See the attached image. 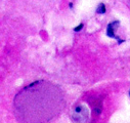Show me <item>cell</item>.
I'll return each mask as SVG.
<instances>
[{"instance_id": "cell-4", "label": "cell", "mask_w": 130, "mask_h": 123, "mask_svg": "<svg viewBox=\"0 0 130 123\" xmlns=\"http://www.w3.org/2000/svg\"><path fill=\"white\" fill-rule=\"evenodd\" d=\"M82 28H83V24H80L78 27H76V28L74 29V31H75V32H79V31H81Z\"/></svg>"}, {"instance_id": "cell-3", "label": "cell", "mask_w": 130, "mask_h": 123, "mask_svg": "<svg viewBox=\"0 0 130 123\" xmlns=\"http://www.w3.org/2000/svg\"><path fill=\"white\" fill-rule=\"evenodd\" d=\"M105 12H106V5H105L104 3L99 4V6H97V8H96V13L104 14Z\"/></svg>"}, {"instance_id": "cell-2", "label": "cell", "mask_w": 130, "mask_h": 123, "mask_svg": "<svg viewBox=\"0 0 130 123\" xmlns=\"http://www.w3.org/2000/svg\"><path fill=\"white\" fill-rule=\"evenodd\" d=\"M119 26H120V22H119V21H114V22L110 23V24L108 25V27H107V36L110 37V38L117 39L118 44H121V43L124 42V40L121 39L119 36H117V35L115 34L116 30H117V28H118Z\"/></svg>"}, {"instance_id": "cell-5", "label": "cell", "mask_w": 130, "mask_h": 123, "mask_svg": "<svg viewBox=\"0 0 130 123\" xmlns=\"http://www.w3.org/2000/svg\"><path fill=\"white\" fill-rule=\"evenodd\" d=\"M129 97H130V90H129Z\"/></svg>"}, {"instance_id": "cell-1", "label": "cell", "mask_w": 130, "mask_h": 123, "mask_svg": "<svg viewBox=\"0 0 130 123\" xmlns=\"http://www.w3.org/2000/svg\"><path fill=\"white\" fill-rule=\"evenodd\" d=\"M61 89L47 81H36L14 98L15 116L21 123H46L64 107Z\"/></svg>"}]
</instances>
